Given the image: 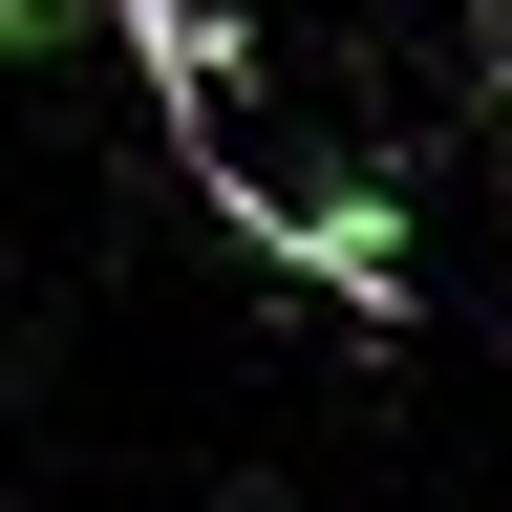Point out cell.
Returning <instances> with one entry per match:
<instances>
[{
  "label": "cell",
  "instance_id": "4",
  "mask_svg": "<svg viewBox=\"0 0 512 512\" xmlns=\"http://www.w3.org/2000/svg\"><path fill=\"white\" fill-rule=\"evenodd\" d=\"M491 128H512V43H491Z\"/></svg>",
  "mask_w": 512,
  "mask_h": 512
},
{
  "label": "cell",
  "instance_id": "2",
  "mask_svg": "<svg viewBox=\"0 0 512 512\" xmlns=\"http://www.w3.org/2000/svg\"><path fill=\"white\" fill-rule=\"evenodd\" d=\"M107 22H128V64H150V86H171V150H214V107H235V0H107Z\"/></svg>",
  "mask_w": 512,
  "mask_h": 512
},
{
  "label": "cell",
  "instance_id": "3",
  "mask_svg": "<svg viewBox=\"0 0 512 512\" xmlns=\"http://www.w3.org/2000/svg\"><path fill=\"white\" fill-rule=\"evenodd\" d=\"M22 43H64V0H0V64H22Z\"/></svg>",
  "mask_w": 512,
  "mask_h": 512
},
{
  "label": "cell",
  "instance_id": "1",
  "mask_svg": "<svg viewBox=\"0 0 512 512\" xmlns=\"http://www.w3.org/2000/svg\"><path fill=\"white\" fill-rule=\"evenodd\" d=\"M192 192H214V235H256L278 278L363 299V320H406V299H427V278H406V171H342V192H256L235 150H192Z\"/></svg>",
  "mask_w": 512,
  "mask_h": 512
}]
</instances>
